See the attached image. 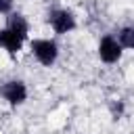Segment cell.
<instances>
[{
	"mask_svg": "<svg viewBox=\"0 0 134 134\" xmlns=\"http://www.w3.org/2000/svg\"><path fill=\"white\" fill-rule=\"evenodd\" d=\"M0 96L10 105V107H19L27 100V84L23 80H6L0 84Z\"/></svg>",
	"mask_w": 134,
	"mask_h": 134,
	"instance_id": "obj_4",
	"label": "cell"
},
{
	"mask_svg": "<svg viewBox=\"0 0 134 134\" xmlns=\"http://www.w3.org/2000/svg\"><path fill=\"white\" fill-rule=\"evenodd\" d=\"M15 6V0H0V15H10Z\"/></svg>",
	"mask_w": 134,
	"mask_h": 134,
	"instance_id": "obj_8",
	"label": "cell"
},
{
	"mask_svg": "<svg viewBox=\"0 0 134 134\" xmlns=\"http://www.w3.org/2000/svg\"><path fill=\"white\" fill-rule=\"evenodd\" d=\"M96 52H98V59H100L105 65H115V63H119L121 57H124V48L119 46V42H117V38H115L113 34H107V36H103V38L98 40Z\"/></svg>",
	"mask_w": 134,
	"mask_h": 134,
	"instance_id": "obj_3",
	"label": "cell"
},
{
	"mask_svg": "<svg viewBox=\"0 0 134 134\" xmlns=\"http://www.w3.org/2000/svg\"><path fill=\"white\" fill-rule=\"evenodd\" d=\"M4 27H8L10 31H15L17 36H21L23 40H27V36H29V21L21 13H15L13 10L10 15H6V25Z\"/></svg>",
	"mask_w": 134,
	"mask_h": 134,
	"instance_id": "obj_6",
	"label": "cell"
},
{
	"mask_svg": "<svg viewBox=\"0 0 134 134\" xmlns=\"http://www.w3.org/2000/svg\"><path fill=\"white\" fill-rule=\"evenodd\" d=\"M25 40L21 36H17L15 31H10L8 27H0V48L6 50L10 57H15L21 48H23Z\"/></svg>",
	"mask_w": 134,
	"mask_h": 134,
	"instance_id": "obj_5",
	"label": "cell"
},
{
	"mask_svg": "<svg viewBox=\"0 0 134 134\" xmlns=\"http://www.w3.org/2000/svg\"><path fill=\"white\" fill-rule=\"evenodd\" d=\"M29 52L42 67H52L59 59V44L52 38H34L29 40Z\"/></svg>",
	"mask_w": 134,
	"mask_h": 134,
	"instance_id": "obj_1",
	"label": "cell"
},
{
	"mask_svg": "<svg viewBox=\"0 0 134 134\" xmlns=\"http://www.w3.org/2000/svg\"><path fill=\"white\" fill-rule=\"evenodd\" d=\"M119 46L124 50H134V25H124L119 27V31L115 34Z\"/></svg>",
	"mask_w": 134,
	"mask_h": 134,
	"instance_id": "obj_7",
	"label": "cell"
},
{
	"mask_svg": "<svg viewBox=\"0 0 134 134\" xmlns=\"http://www.w3.org/2000/svg\"><path fill=\"white\" fill-rule=\"evenodd\" d=\"M46 23L50 25V29L57 36L71 34L77 27V19H75L73 10H69V8H50L46 15Z\"/></svg>",
	"mask_w": 134,
	"mask_h": 134,
	"instance_id": "obj_2",
	"label": "cell"
}]
</instances>
